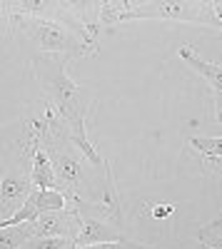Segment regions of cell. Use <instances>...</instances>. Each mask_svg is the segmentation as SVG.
<instances>
[{"instance_id":"cell-13","label":"cell","mask_w":222,"mask_h":249,"mask_svg":"<svg viewBox=\"0 0 222 249\" xmlns=\"http://www.w3.org/2000/svg\"><path fill=\"white\" fill-rule=\"evenodd\" d=\"M23 187H25L23 179H18V177H5V179H3V199H13V197H18Z\"/></svg>"},{"instance_id":"cell-16","label":"cell","mask_w":222,"mask_h":249,"mask_svg":"<svg viewBox=\"0 0 222 249\" xmlns=\"http://www.w3.org/2000/svg\"><path fill=\"white\" fill-rule=\"evenodd\" d=\"M205 249H207V247H205Z\"/></svg>"},{"instance_id":"cell-10","label":"cell","mask_w":222,"mask_h":249,"mask_svg":"<svg viewBox=\"0 0 222 249\" xmlns=\"http://www.w3.org/2000/svg\"><path fill=\"white\" fill-rule=\"evenodd\" d=\"M197 239H200V242H205L207 249H222V219L207 224L205 230L197 234Z\"/></svg>"},{"instance_id":"cell-1","label":"cell","mask_w":222,"mask_h":249,"mask_svg":"<svg viewBox=\"0 0 222 249\" xmlns=\"http://www.w3.org/2000/svg\"><path fill=\"white\" fill-rule=\"evenodd\" d=\"M148 10H125L115 15L117 18H183V20H197V23H212V15H207L210 5H192V3H152L145 5Z\"/></svg>"},{"instance_id":"cell-4","label":"cell","mask_w":222,"mask_h":249,"mask_svg":"<svg viewBox=\"0 0 222 249\" xmlns=\"http://www.w3.org/2000/svg\"><path fill=\"white\" fill-rule=\"evenodd\" d=\"M103 242H120V237L110 230L108 224L85 217L83 227H80V234L73 239V247L80 249V247H92V244H103Z\"/></svg>"},{"instance_id":"cell-15","label":"cell","mask_w":222,"mask_h":249,"mask_svg":"<svg viewBox=\"0 0 222 249\" xmlns=\"http://www.w3.org/2000/svg\"><path fill=\"white\" fill-rule=\"evenodd\" d=\"M212 170H215L217 175H222V160H217V162H212Z\"/></svg>"},{"instance_id":"cell-5","label":"cell","mask_w":222,"mask_h":249,"mask_svg":"<svg viewBox=\"0 0 222 249\" xmlns=\"http://www.w3.org/2000/svg\"><path fill=\"white\" fill-rule=\"evenodd\" d=\"M73 230V219L65 210L45 212L35 219V237H65Z\"/></svg>"},{"instance_id":"cell-11","label":"cell","mask_w":222,"mask_h":249,"mask_svg":"<svg viewBox=\"0 0 222 249\" xmlns=\"http://www.w3.org/2000/svg\"><path fill=\"white\" fill-rule=\"evenodd\" d=\"M192 147H197L200 152L207 155V157L222 160V137H195Z\"/></svg>"},{"instance_id":"cell-9","label":"cell","mask_w":222,"mask_h":249,"mask_svg":"<svg viewBox=\"0 0 222 249\" xmlns=\"http://www.w3.org/2000/svg\"><path fill=\"white\" fill-rule=\"evenodd\" d=\"M73 247V237H30L20 249H65Z\"/></svg>"},{"instance_id":"cell-7","label":"cell","mask_w":222,"mask_h":249,"mask_svg":"<svg viewBox=\"0 0 222 249\" xmlns=\"http://www.w3.org/2000/svg\"><path fill=\"white\" fill-rule=\"evenodd\" d=\"M33 184L37 190H53L55 177H53V164L48 162L45 152L35 147V164H33Z\"/></svg>"},{"instance_id":"cell-3","label":"cell","mask_w":222,"mask_h":249,"mask_svg":"<svg viewBox=\"0 0 222 249\" xmlns=\"http://www.w3.org/2000/svg\"><path fill=\"white\" fill-rule=\"evenodd\" d=\"M180 57H183L187 65H192V70H197L200 75H205L212 82V88L217 92V120L222 124V65H215V62L203 60L192 48H180Z\"/></svg>"},{"instance_id":"cell-6","label":"cell","mask_w":222,"mask_h":249,"mask_svg":"<svg viewBox=\"0 0 222 249\" xmlns=\"http://www.w3.org/2000/svg\"><path fill=\"white\" fill-rule=\"evenodd\" d=\"M30 237H35V222H25L23 227L0 230V249H20Z\"/></svg>"},{"instance_id":"cell-8","label":"cell","mask_w":222,"mask_h":249,"mask_svg":"<svg viewBox=\"0 0 222 249\" xmlns=\"http://www.w3.org/2000/svg\"><path fill=\"white\" fill-rule=\"evenodd\" d=\"M55 170H57V177L63 179L65 184H77V179H80V164H77V160H73L68 155H57L55 157Z\"/></svg>"},{"instance_id":"cell-12","label":"cell","mask_w":222,"mask_h":249,"mask_svg":"<svg viewBox=\"0 0 222 249\" xmlns=\"http://www.w3.org/2000/svg\"><path fill=\"white\" fill-rule=\"evenodd\" d=\"M80 249H155L148 244H135V242H103V244H92V247H80Z\"/></svg>"},{"instance_id":"cell-2","label":"cell","mask_w":222,"mask_h":249,"mask_svg":"<svg viewBox=\"0 0 222 249\" xmlns=\"http://www.w3.org/2000/svg\"><path fill=\"white\" fill-rule=\"evenodd\" d=\"M35 40H37V45L43 48V50H63L73 43V35L68 33V28H63L60 23H55V20H33V25H30Z\"/></svg>"},{"instance_id":"cell-14","label":"cell","mask_w":222,"mask_h":249,"mask_svg":"<svg viewBox=\"0 0 222 249\" xmlns=\"http://www.w3.org/2000/svg\"><path fill=\"white\" fill-rule=\"evenodd\" d=\"M172 212H175V207H167V204H165V207H157L152 214H155V217H167V214H172Z\"/></svg>"}]
</instances>
